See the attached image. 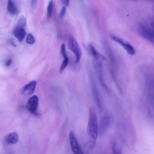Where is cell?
Instances as JSON below:
<instances>
[{
    "mask_svg": "<svg viewBox=\"0 0 154 154\" xmlns=\"http://www.w3.org/2000/svg\"><path fill=\"white\" fill-rule=\"evenodd\" d=\"M26 19L24 16L22 15L19 19L16 26L26 29Z\"/></svg>",
    "mask_w": 154,
    "mask_h": 154,
    "instance_id": "5bb4252c",
    "label": "cell"
},
{
    "mask_svg": "<svg viewBox=\"0 0 154 154\" xmlns=\"http://www.w3.org/2000/svg\"><path fill=\"white\" fill-rule=\"evenodd\" d=\"M61 2L66 6H68L70 3V1H67V0H63V1H61Z\"/></svg>",
    "mask_w": 154,
    "mask_h": 154,
    "instance_id": "7402d4cb",
    "label": "cell"
},
{
    "mask_svg": "<svg viewBox=\"0 0 154 154\" xmlns=\"http://www.w3.org/2000/svg\"><path fill=\"white\" fill-rule=\"evenodd\" d=\"M26 41L29 44H34L35 43V40L33 36L31 34H29L27 36Z\"/></svg>",
    "mask_w": 154,
    "mask_h": 154,
    "instance_id": "e0dca14e",
    "label": "cell"
},
{
    "mask_svg": "<svg viewBox=\"0 0 154 154\" xmlns=\"http://www.w3.org/2000/svg\"><path fill=\"white\" fill-rule=\"evenodd\" d=\"M110 121V117L108 113H106L102 119L99 126L98 132L100 135L103 134L108 128Z\"/></svg>",
    "mask_w": 154,
    "mask_h": 154,
    "instance_id": "52a82bcc",
    "label": "cell"
},
{
    "mask_svg": "<svg viewBox=\"0 0 154 154\" xmlns=\"http://www.w3.org/2000/svg\"><path fill=\"white\" fill-rule=\"evenodd\" d=\"M31 5L32 8H35L36 7V6L37 3V1H31Z\"/></svg>",
    "mask_w": 154,
    "mask_h": 154,
    "instance_id": "44dd1931",
    "label": "cell"
},
{
    "mask_svg": "<svg viewBox=\"0 0 154 154\" xmlns=\"http://www.w3.org/2000/svg\"><path fill=\"white\" fill-rule=\"evenodd\" d=\"M6 142L10 144L17 143L19 140V136L16 132L12 133L8 135L6 138Z\"/></svg>",
    "mask_w": 154,
    "mask_h": 154,
    "instance_id": "8fae6325",
    "label": "cell"
},
{
    "mask_svg": "<svg viewBox=\"0 0 154 154\" xmlns=\"http://www.w3.org/2000/svg\"><path fill=\"white\" fill-rule=\"evenodd\" d=\"M53 8V3L52 1H50L47 7V17L50 19L52 17Z\"/></svg>",
    "mask_w": 154,
    "mask_h": 154,
    "instance_id": "9a60e30c",
    "label": "cell"
},
{
    "mask_svg": "<svg viewBox=\"0 0 154 154\" xmlns=\"http://www.w3.org/2000/svg\"><path fill=\"white\" fill-rule=\"evenodd\" d=\"M61 51L63 58L68 57L66 52V45L64 44H62L61 46Z\"/></svg>",
    "mask_w": 154,
    "mask_h": 154,
    "instance_id": "ac0fdd59",
    "label": "cell"
},
{
    "mask_svg": "<svg viewBox=\"0 0 154 154\" xmlns=\"http://www.w3.org/2000/svg\"><path fill=\"white\" fill-rule=\"evenodd\" d=\"M13 33L19 42L23 41L26 35L25 29L17 26H16L14 29Z\"/></svg>",
    "mask_w": 154,
    "mask_h": 154,
    "instance_id": "9c48e42d",
    "label": "cell"
},
{
    "mask_svg": "<svg viewBox=\"0 0 154 154\" xmlns=\"http://www.w3.org/2000/svg\"><path fill=\"white\" fill-rule=\"evenodd\" d=\"M36 84V81H33L26 85L22 89V95L26 96H29L32 95L35 92Z\"/></svg>",
    "mask_w": 154,
    "mask_h": 154,
    "instance_id": "ba28073f",
    "label": "cell"
},
{
    "mask_svg": "<svg viewBox=\"0 0 154 154\" xmlns=\"http://www.w3.org/2000/svg\"><path fill=\"white\" fill-rule=\"evenodd\" d=\"M110 145L112 154H122V152L121 149L115 141L111 140Z\"/></svg>",
    "mask_w": 154,
    "mask_h": 154,
    "instance_id": "7c38bea8",
    "label": "cell"
},
{
    "mask_svg": "<svg viewBox=\"0 0 154 154\" xmlns=\"http://www.w3.org/2000/svg\"><path fill=\"white\" fill-rule=\"evenodd\" d=\"M89 47H90L91 53L93 58L97 57L105 58L104 56L97 50L93 44H90L89 45Z\"/></svg>",
    "mask_w": 154,
    "mask_h": 154,
    "instance_id": "4fadbf2b",
    "label": "cell"
},
{
    "mask_svg": "<svg viewBox=\"0 0 154 154\" xmlns=\"http://www.w3.org/2000/svg\"><path fill=\"white\" fill-rule=\"evenodd\" d=\"M87 131L91 140L90 147L93 148L95 146L99 134L96 113L95 109L93 108H91L89 112Z\"/></svg>",
    "mask_w": 154,
    "mask_h": 154,
    "instance_id": "6da1fadb",
    "label": "cell"
},
{
    "mask_svg": "<svg viewBox=\"0 0 154 154\" xmlns=\"http://www.w3.org/2000/svg\"><path fill=\"white\" fill-rule=\"evenodd\" d=\"M7 10L9 13L12 15H15L17 14L18 10L17 6L14 2L10 0L8 2Z\"/></svg>",
    "mask_w": 154,
    "mask_h": 154,
    "instance_id": "30bf717a",
    "label": "cell"
},
{
    "mask_svg": "<svg viewBox=\"0 0 154 154\" xmlns=\"http://www.w3.org/2000/svg\"><path fill=\"white\" fill-rule=\"evenodd\" d=\"M66 12V6H63L62 9L61 10V11L60 12L59 14V17H60L62 19L64 18V17L65 15Z\"/></svg>",
    "mask_w": 154,
    "mask_h": 154,
    "instance_id": "d6986e66",
    "label": "cell"
},
{
    "mask_svg": "<svg viewBox=\"0 0 154 154\" xmlns=\"http://www.w3.org/2000/svg\"><path fill=\"white\" fill-rule=\"evenodd\" d=\"M71 148L74 154H84L80 148L73 132L71 131L69 135Z\"/></svg>",
    "mask_w": 154,
    "mask_h": 154,
    "instance_id": "5b68a950",
    "label": "cell"
},
{
    "mask_svg": "<svg viewBox=\"0 0 154 154\" xmlns=\"http://www.w3.org/2000/svg\"><path fill=\"white\" fill-rule=\"evenodd\" d=\"M68 46L69 49L73 52L76 56L75 63H79L82 55L81 49L75 38L70 36L69 38Z\"/></svg>",
    "mask_w": 154,
    "mask_h": 154,
    "instance_id": "3957f363",
    "label": "cell"
},
{
    "mask_svg": "<svg viewBox=\"0 0 154 154\" xmlns=\"http://www.w3.org/2000/svg\"><path fill=\"white\" fill-rule=\"evenodd\" d=\"M138 29L139 33L142 37L153 44L154 36L153 28L146 24L141 23L139 25Z\"/></svg>",
    "mask_w": 154,
    "mask_h": 154,
    "instance_id": "7a4b0ae2",
    "label": "cell"
},
{
    "mask_svg": "<svg viewBox=\"0 0 154 154\" xmlns=\"http://www.w3.org/2000/svg\"><path fill=\"white\" fill-rule=\"evenodd\" d=\"M111 38L113 40L122 45L130 55H133L135 54V50L133 46L123 39L114 35H111Z\"/></svg>",
    "mask_w": 154,
    "mask_h": 154,
    "instance_id": "277c9868",
    "label": "cell"
},
{
    "mask_svg": "<svg viewBox=\"0 0 154 154\" xmlns=\"http://www.w3.org/2000/svg\"><path fill=\"white\" fill-rule=\"evenodd\" d=\"M39 98L37 95L32 96L28 100L27 108L29 111L35 115L38 116L37 110L39 104Z\"/></svg>",
    "mask_w": 154,
    "mask_h": 154,
    "instance_id": "8992f818",
    "label": "cell"
},
{
    "mask_svg": "<svg viewBox=\"0 0 154 154\" xmlns=\"http://www.w3.org/2000/svg\"><path fill=\"white\" fill-rule=\"evenodd\" d=\"M64 59L59 70V73L61 74L63 70L67 66L69 63V59L68 57L64 58Z\"/></svg>",
    "mask_w": 154,
    "mask_h": 154,
    "instance_id": "2e32d148",
    "label": "cell"
},
{
    "mask_svg": "<svg viewBox=\"0 0 154 154\" xmlns=\"http://www.w3.org/2000/svg\"><path fill=\"white\" fill-rule=\"evenodd\" d=\"M12 62V60L11 59L8 60L6 62V66L7 67H9L10 66Z\"/></svg>",
    "mask_w": 154,
    "mask_h": 154,
    "instance_id": "ffe728a7",
    "label": "cell"
}]
</instances>
